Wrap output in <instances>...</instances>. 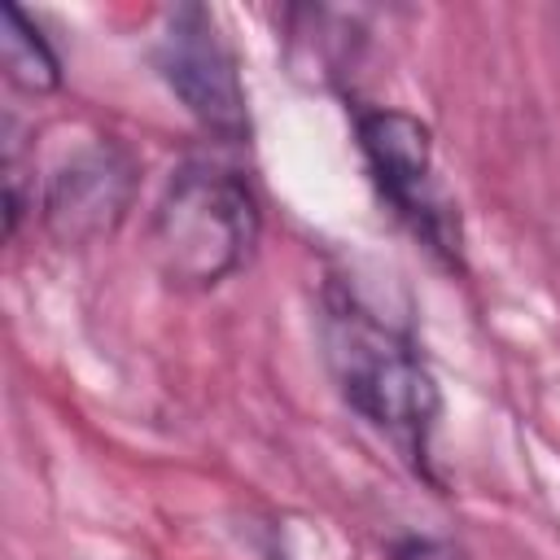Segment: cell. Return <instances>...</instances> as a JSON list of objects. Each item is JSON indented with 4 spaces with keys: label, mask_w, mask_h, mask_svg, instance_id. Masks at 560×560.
<instances>
[{
    "label": "cell",
    "mask_w": 560,
    "mask_h": 560,
    "mask_svg": "<svg viewBox=\"0 0 560 560\" xmlns=\"http://www.w3.org/2000/svg\"><path fill=\"white\" fill-rule=\"evenodd\" d=\"M319 337L341 398L411 459H424L442 394L416 341L341 284L324 289Z\"/></svg>",
    "instance_id": "obj_1"
},
{
    "label": "cell",
    "mask_w": 560,
    "mask_h": 560,
    "mask_svg": "<svg viewBox=\"0 0 560 560\" xmlns=\"http://www.w3.org/2000/svg\"><path fill=\"white\" fill-rule=\"evenodd\" d=\"M258 201L223 166H179L149 219V258L175 289H214L236 276L258 245Z\"/></svg>",
    "instance_id": "obj_2"
},
{
    "label": "cell",
    "mask_w": 560,
    "mask_h": 560,
    "mask_svg": "<svg viewBox=\"0 0 560 560\" xmlns=\"http://www.w3.org/2000/svg\"><path fill=\"white\" fill-rule=\"evenodd\" d=\"M359 149L368 158V171L376 188L389 197V206L411 223V232L455 258L459 254V219L455 206L438 179L433 166V136L429 127L407 109H359Z\"/></svg>",
    "instance_id": "obj_3"
},
{
    "label": "cell",
    "mask_w": 560,
    "mask_h": 560,
    "mask_svg": "<svg viewBox=\"0 0 560 560\" xmlns=\"http://www.w3.org/2000/svg\"><path fill=\"white\" fill-rule=\"evenodd\" d=\"M158 70L210 136L228 144H241L249 136L245 83L210 9L179 4L166 13L158 35Z\"/></svg>",
    "instance_id": "obj_4"
},
{
    "label": "cell",
    "mask_w": 560,
    "mask_h": 560,
    "mask_svg": "<svg viewBox=\"0 0 560 560\" xmlns=\"http://www.w3.org/2000/svg\"><path fill=\"white\" fill-rule=\"evenodd\" d=\"M136 197V162L122 144L96 136L79 144L44 188V228L61 245H88L109 236Z\"/></svg>",
    "instance_id": "obj_5"
},
{
    "label": "cell",
    "mask_w": 560,
    "mask_h": 560,
    "mask_svg": "<svg viewBox=\"0 0 560 560\" xmlns=\"http://www.w3.org/2000/svg\"><path fill=\"white\" fill-rule=\"evenodd\" d=\"M0 66H4V79L22 92H57L61 83V66H57V52L48 48V39L31 26V18L18 9V4H4V26H0Z\"/></svg>",
    "instance_id": "obj_6"
},
{
    "label": "cell",
    "mask_w": 560,
    "mask_h": 560,
    "mask_svg": "<svg viewBox=\"0 0 560 560\" xmlns=\"http://www.w3.org/2000/svg\"><path fill=\"white\" fill-rule=\"evenodd\" d=\"M394 560H468V551L446 538H407V542H398Z\"/></svg>",
    "instance_id": "obj_7"
}]
</instances>
